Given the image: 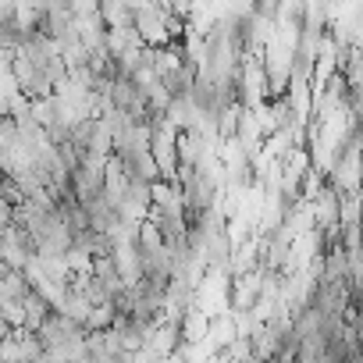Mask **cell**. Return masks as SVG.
Masks as SVG:
<instances>
[{
	"instance_id": "6da1fadb",
	"label": "cell",
	"mask_w": 363,
	"mask_h": 363,
	"mask_svg": "<svg viewBox=\"0 0 363 363\" xmlns=\"http://www.w3.org/2000/svg\"><path fill=\"white\" fill-rule=\"evenodd\" d=\"M33 296V281L26 271H0V306L4 303H26Z\"/></svg>"
}]
</instances>
